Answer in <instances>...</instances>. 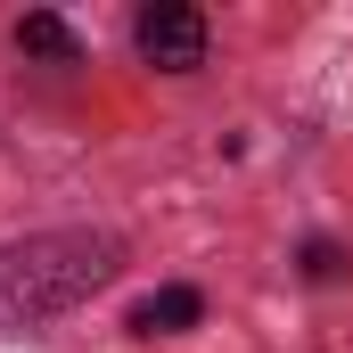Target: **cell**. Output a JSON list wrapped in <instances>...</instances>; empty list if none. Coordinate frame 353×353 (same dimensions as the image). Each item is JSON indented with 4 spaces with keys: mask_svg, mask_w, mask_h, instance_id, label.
<instances>
[{
    "mask_svg": "<svg viewBox=\"0 0 353 353\" xmlns=\"http://www.w3.org/2000/svg\"><path fill=\"white\" fill-rule=\"evenodd\" d=\"M304 279H337V247H329V239L304 247Z\"/></svg>",
    "mask_w": 353,
    "mask_h": 353,
    "instance_id": "5",
    "label": "cell"
},
{
    "mask_svg": "<svg viewBox=\"0 0 353 353\" xmlns=\"http://www.w3.org/2000/svg\"><path fill=\"white\" fill-rule=\"evenodd\" d=\"M197 312H205L197 288H157V296L132 304V329H140V337H181V329H197Z\"/></svg>",
    "mask_w": 353,
    "mask_h": 353,
    "instance_id": "3",
    "label": "cell"
},
{
    "mask_svg": "<svg viewBox=\"0 0 353 353\" xmlns=\"http://www.w3.org/2000/svg\"><path fill=\"white\" fill-rule=\"evenodd\" d=\"M115 263H123V247L107 230H41V239L0 247V337L74 312L90 288L115 279Z\"/></svg>",
    "mask_w": 353,
    "mask_h": 353,
    "instance_id": "1",
    "label": "cell"
},
{
    "mask_svg": "<svg viewBox=\"0 0 353 353\" xmlns=\"http://www.w3.org/2000/svg\"><path fill=\"white\" fill-rule=\"evenodd\" d=\"M17 41L25 50H41V58H74V33L50 17V8H33V17H17Z\"/></svg>",
    "mask_w": 353,
    "mask_h": 353,
    "instance_id": "4",
    "label": "cell"
},
{
    "mask_svg": "<svg viewBox=\"0 0 353 353\" xmlns=\"http://www.w3.org/2000/svg\"><path fill=\"white\" fill-rule=\"evenodd\" d=\"M132 41H140V58H148L157 74H197V66H205V17H197V8H181V0L140 8Z\"/></svg>",
    "mask_w": 353,
    "mask_h": 353,
    "instance_id": "2",
    "label": "cell"
}]
</instances>
